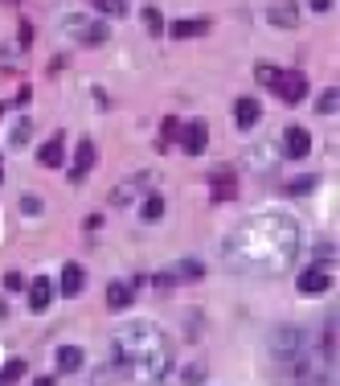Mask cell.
Masks as SVG:
<instances>
[{"instance_id":"cell-1","label":"cell","mask_w":340,"mask_h":386,"mask_svg":"<svg viewBox=\"0 0 340 386\" xmlns=\"http://www.w3.org/2000/svg\"><path fill=\"white\" fill-rule=\"evenodd\" d=\"M299 247H304V235L287 214H259V218H246L230 230L222 243V255H226V268L267 280V275L292 271Z\"/></svg>"},{"instance_id":"cell-2","label":"cell","mask_w":340,"mask_h":386,"mask_svg":"<svg viewBox=\"0 0 340 386\" xmlns=\"http://www.w3.org/2000/svg\"><path fill=\"white\" fill-rule=\"evenodd\" d=\"M115 345V366L135 374L140 382L156 386L168 378V370H172V350H168V337L156 329V325H148V320H128V325H119L111 337Z\"/></svg>"},{"instance_id":"cell-3","label":"cell","mask_w":340,"mask_h":386,"mask_svg":"<svg viewBox=\"0 0 340 386\" xmlns=\"http://www.w3.org/2000/svg\"><path fill=\"white\" fill-rule=\"evenodd\" d=\"M254 78H259L262 86H271V91H279V99L287 103H299L304 95H308V78L299 74V70H275V66H254Z\"/></svg>"},{"instance_id":"cell-4","label":"cell","mask_w":340,"mask_h":386,"mask_svg":"<svg viewBox=\"0 0 340 386\" xmlns=\"http://www.w3.org/2000/svg\"><path fill=\"white\" fill-rule=\"evenodd\" d=\"M308 341L311 337L304 333V329L287 325V329H275V333L267 337V350H271L275 362H292V357H299V353H308Z\"/></svg>"},{"instance_id":"cell-5","label":"cell","mask_w":340,"mask_h":386,"mask_svg":"<svg viewBox=\"0 0 340 386\" xmlns=\"http://www.w3.org/2000/svg\"><path fill=\"white\" fill-rule=\"evenodd\" d=\"M66 29H70V37L82 41V46H98V41H107V25L95 21V17H70V21H66Z\"/></svg>"},{"instance_id":"cell-6","label":"cell","mask_w":340,"mask_h":386,"mask_svg":"<svg viewBox=\"0 0 340 386\" xmlns=\"http://www.w3.org/2000/svg\"><path fill=\"white\" fill-rule=\"evenodd\" d=\"M180 144H185V152L189 156H201V148L210 144V128L201 123V119H189V123H180Z\"/></svg>"},{"instance_id":"cell-7","label":"cell","mask_w":340,"mask_h":386,"mask_svg":"<svg viewBox=\"0 0 340 386\" xmlns=\"http://www.w3.org/2000/svg\"><path fill=\"white\" fill-rule=\"evenodd\" d=\"M267 21L279 25V29H295V25H299V17H295V0H275V4L267 9Z\"/></svg>"},{"instance_id":"cell-8","label":"cell","mask_w":340,"mask_h":386,"mask_svg":"<svg viewBox=\"0 0 340 386\" xmlns=\"http://www.w3.org/2000/svg\"><path fill=\"white\" fill-rule=\"evenodd\" d=\"M259 116H262L259 99H238V103H234V123H238V128H254Z\"/></svg>"},{"instance_id":"cell-9","label":"cell","mask_w":340,"mask_h":386,"mask_svg":"<svg viewBox=\"0 0 340 386\" xmlns=\"http://www.w3.org/2000/svg\"><path fill=\"white\" fill-rule=\"evenodd\" d=\"M82 284H86V271H82L78 263H66L62 268V288H58V292H62V296H78Z\"/></svg>"},{"instance_id":"cell-10","label":"cell","mask_w":340,"mask_h":386,"mask_svg":"<svg viewBox=\"0 0 340 386\" xmlns=\"http://www.w3.org/2000/svg\"><path fill=\"white\" fill-rule=\"evenodd\" d=\"M91 165H95V144H91V140H78V152H74V168H70V177L82 181Z\"/></svg>"},{"instance_id":"cell-11","label":"cell","mask_w":340,"mask_h":386,"mask_svg":"<svg viewBox=\"0 0 340 386\" xmlns=\"http://www.w3.org/2000/svg\"><path fill=\"white\" fill-rule=\"evenodd\" d=\"M234 193H238L234 173H230V168H217V173H213V198H217V202H230Z\"/></svg>"},{"instance_id":"cell-12","label":"cell","mask_w":340,"mask_h":386,"mask_svg":"<svg viewBox=\"0 0 340 386\" xmlns=\"http://www.w3.org/2000/svg\"><path fill=\"white\" fill-rule=\"evenodd\" d=\"M324 288H328L324 268H311V271H304V275H299V292H304V296H320Z\"/></svg>"},{"instance_id":"cell-13","label":"cell","mask_w":340,"mask_h":386,"mask_svg":"<svg viewBox=\"0 0 340 386\" xmlns=\"http://www.w3.org/2000/svg\"><path fill=\"white\" fill-rule=\"evenodd\" d=\"M283 144H287V156H308V148H311V136L304 132V128H287Z\"/></svg>"},{"instance_id":"cell-14","label":"cell","mask_w":340,"mask_h":386,"mask_svg":"<svg viewBox=\"0 0 340 386\" xmlns=\"http://www.w3.org/2000/svg\"><path fill=\"white\" fill-rule=\"evenodd\" d=\"M37 161L46 168H58L62 165V136H53V140H46L41 148H37Z\"/></svg>"},{"instance_id":"cell-15","label":"cell","mask_w":340,"mask_h":386,"mask_svg":"<svg viewBox=\"0 0 340 386\" xmlns=\"http://www.w3.org/2000/svg\"><path fill=\"white\" fill-rule=\"evenodd\" d=\"M49 296H53V284H49V280H41V275H37V284L29 288V308H33V313H41V308H46V304H49Z\"/></svg>"},{"instance_id":"cell-16","label":"cell","mask_w":340,"mask_h":386,"mask_svg":"<svg viewBox=\"0 0 340 386\" xmlns=\"http://www.w3.org/2000/svg\"><path fill=\"white\" fill-rule=\"evenodd\" d=\"M78 366H82V350L78 345H62V350H58V370H62V374H74Z\"/></svg>"},{"instance_id":"cell-17","label":"cell","mask_w":340,"mask_h":386,"mask_svg":"<svg viewBox=\"0 0 340 386\" xmlns=\"http://www.w3.org/2000/svg\"><path fill=\"white\" fill-rule=\"evenodd\" d=\"M107 304H111L115 313L128 308V304H131V288L128 284H111V288H107Z\"/></svg>"},{"instance_id":"cell-18","label":"cell","mask_w":340,"mask_h":386,"mask_svg":"<svg viewBox=\"0 0 340 386\" xmlns=\"http://www.w3.org/2000/svg\"><path fill=\"white\" fill-rule=\"evenodd\" d=\"M103 17H123L128 13V0H91Z\"/></svg>"},{"instance_id":"cell-19","label":"cell","mask_w":340,"mask_h":386,"mask_svg":"<svg viewBox=\"0 0 340 386\" xmlns=\"http://www.w3.org/2000/svg\"><path fill=\"white\" fill-rule=\"evenodd\" d=\"M140 214H144V222H156V218H164V198H160V193H152V198L144 202V210H140Z\"/></svg>"},{"instance_id":"cell-20","label":"cell","mask_w":340,"mask_h":386,"mask_svg":"<svg viewBox=\"0 0 340 386\" xmlns=\"http://www.w3.org/2000/svg\"><path fill=\"white\" fill-rule=\"evenodd\" d=\"M172 34L177 37H197V34H205V21H177Z\"/></svg>"},{"instance_id":"cell-21","label":"cell","mask_w":340,"mask_h":386,"mask_svg":"<svg viewBox=\"0 0 340 386\" xmlns=\"http://www.w3.org/2000/svg\"><path fill=\"white\" fill-rule=\"evenodd\" d=\"M336 107H340V95H336V86H332V91H324V95L316 99V111H320V116H328V111H336Z\"/></svg>"},{"instance_id":"cell-22","label":"cell","mask_w":340,"mask_h":386,"mask_svg":"<svg viewBox=\"0 0 340 386\" xmlns=\"http://www.w3.org/2000/svg\"><path fill=\"white\" fill-rule=\"evenodd\" d=\"M25 374V362H9V366H0V386H9V382H16Z\"/></svg>"},{"instance_id":"cell-23","label":"cell","mask_w":340,"mask_h":386,"mask_svg":"<svg viewBox=\"0 0 340 386\" xmlns=\"http://www.w3.org/2000/svg\"><path fill=\"white\" fill-rule=\"evenodd\" d=\"M29 136H33V123H29V119H21V123L13 128V136H9V140H13L16 148H21V144H29Z\"/></svg>"},{"instance_id":"cell-24","label":"cell","mask_w":340,"mask_h":386,"mask_svg":"<svg viewBox=\"0 0 340 386\" xmlns=\"http://www.w3.org/2000/svg\"><path fill=\"white\" fill-rule=\"evenodd\" d=\"M144 21H148V29H152V34H164V17H160V9H144Z\"/></svg>"},{"instance_id":"cell-25","label":"cell","mask_w":340,"mask_h":386,"mask_svg":"<svg viewBox=\"0 0 340 386\" xmlns=\"http://www.w3.org/2000/svg\"><path fill=\"white\" fill-rule=\"evenodd\" d=\"M311 185H316V177H304V181H292V185H287V193H311Z\"/></svg>"},{"instance_id":"cell-26","label":"cell","mask_w":340,"mask_h":386,"mask_svg":"<svg viewBox=\"0 0 340 386\" xmlns=\"http://www.w3.org/2000/svg\"><path fill=\"white\" fill-rule=\"evenodd\" d=\"M164 140H177V132H180V119H164Z\"/></svg>"},{"instance_id":"cell-27","label":"cell","mask_w":340,"mask_h":386,"mask_svg":"<svg viewBox=\"0 0 340 386\" xmlns=\"http://www.w3.org/2000/svg\"><path fill=\"white\" fill-rule=\"evenodd\" d=\"M180 275H189V280H197V275H201V263H193V259H185V263H180Z\"/></svg>"},{"instance_id":"cell-28","label":"cell","mask_w":340,"mask_h":386,"mask_svg":"<svg viewBox=\"0 0 340 386\" xmlns=\"http://www.w3.org/2000/svg\"><path fill=\"white\" fill-rule=\"evenodd\" d=\"M201 378H205V370H201V366H189V370H185V382H189V386H197Z\"/></svg>"},{"instance_id":"cell-29","label":"cell","mask_w":340,"mask_h":386,"mask_svg":"<svg viewBox=\"0 0 340 386\" xmlns=\"http://www.w3.org/2000/svg\"><path fill=\"white\" fill-rule=\"evenodd\" d=\"M25 284V280H21V275H16V271H9V275H4V292H16V288Z\"/></svg>"},{"instance_id":"cell-30","label":"cell","mask_w":340,"mask_h":386,"mask_svg":"<svg viewBox=\"0 0 340 386\" xmlns=\"http://www.w3.org/2000/svg\"><path fill=\"white\" fill-rule=\"evenodd\" d=\"M21 210H25V214H37V210H41V202H37V198H25V202H21Z\"/></svg>"},{"instance_id":"cell-31","label":"cell","mask_w":340,"mask_h":386,"mask_svg":"<svg viewBox=\"0 0 340 386\" xmlns=\"http://www.w3.org/2000/svg\"><path fill=\"white\" fill-rule=\"evenodd\" d=\"M33 41V29H29V21H21V46H29Z\"/></svg>"},{"instance_id":"cell-32","label":"cell","mask_w":340,"mask_h":386,"mask_svg":"<svg viewBox=\"0 0 340 386\" xmlns=\"http://www.w3.org/2000/svg\"><path fill=\"white\" fill-rule=\"evenodd\" d=\"M311 9H316V13H328V9H332V0H308Z\"/></svg>"},{"instance_id":"cell-33","label":"cell","mask_w":340,"mask_h":386,"mask_svg":"<svg viewBox=\"0 0 340 386\" xmlns=\"http://www.w3.org/2000/svg\"><path fill=\"white\" fill-rule=\"evenodd\" d=\"M37 386H53V378H37Z\"/></svg>"},{"instance_id":"cell-34","label":"cell","mask_w":340,"mask_h":386,"mask_svg":"<svg viewBox=\"0 0 340 386\" xmlns=\"http://www.w3.org/2000/svg\"><path fill=\"white\" fill-rule=\"evenodd\" d=\"M0 181H4V161H0Z\"/></svg>"}]
</instances>
